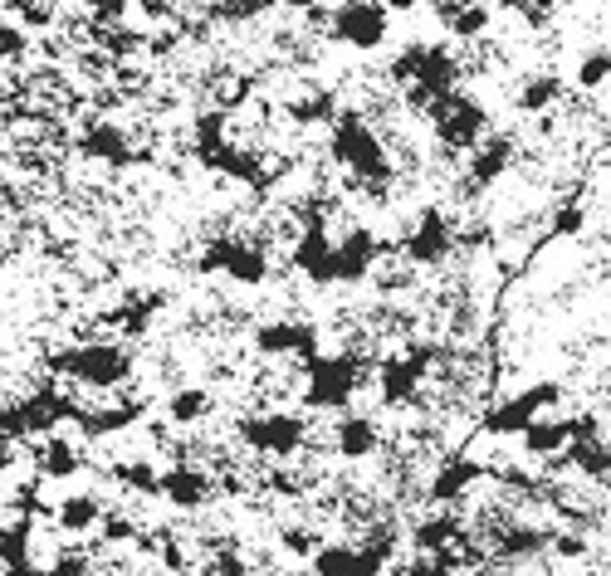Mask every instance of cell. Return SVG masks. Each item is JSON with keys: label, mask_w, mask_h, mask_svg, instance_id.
I'll use <instances>...</instances> for the list:
<instances>
[{"label": "cell", "mask_w": 611, "mask_h": 576, "mask_svg": "<svg viewBox=\"0 0 611 576\" xmlns=\"http://www.w3.org/2000/svg\"><path fill=\"white\" fill-rule=\"evenodd\" d=\"M328 152H333V162L348 171L358 186H387L391 176H397V162H391L382 132H377V122L362 113V108H342L338 122L328 128Z\"/></svg>", "instance_id": "obj_1"}, {"label": "cell", "mask_w": 611, "mask_h": 576, "mask_svg": "<svg viewBox=\"0 0 611 576\" xmlns=\"http://www.w3.org/2000/svg\"><path fill=\"white\" fill-rule=\"evenodd\" d=\"M132 366H138V357H132L128 342L118 337H89L79 342V347H64L49 357V372L69 376L79 391H118L128 386Z\"/></svg>", "instance_id": "obj_2"}, {"label": "cell", "mask_w": 611, "mask_h": 576, "mask_svg": "<svg viewBox=\"0 0 611 576\" xmlns=\"http://www.w3.org/2000/svg\"><path fill=\"white\" fill-rule=\"evenodd\" d=\"M367 366L358 352H323L318 362L303 366V406L309 411H348L358 396Z\"/></svg>", "instance_id": "obj_3"}, {"label": "cell", "mask_w": 611, "mask_h": 576, "mask_svg": "<svg viewBox=\"0 0 611 576\" xmlns=\"http://www.w3.org/2000/svg\"><path fill=\"white\" fill-rule=\"evenodd\" d=\"M236 435H240L244 449H254V455L289 464V459L303 455V445H309V421H303L299 411L274 406V411H260V415H244L236 425Z\"/></svg>", "instance_id": "obj_4"}, {"label": "cell", "mask_w": 611, "mask_h": 576, "mask_svg": "<svg viewBox=\"0 0 611 576\" xmlns=\"http://www.w3.org/2000/svg\"><path fill=\"white\" fill-rule=\"evenodd\" d=\"M425 122H431L435 142L445 146V152H464L470 156L474 146H480L489 138V108L480 103V98L470 93H450V98H435L431 108H425Z\"/></svg>", "instance_id": "obj_5"}, {"label": "cell", "mask_w": 611, "mask_h": 576, "mask_svg": "<svg viewBox=\"0 0 611 576\" xmlns=\"http://www.w3.org/2000/svg\"><path fill=\"white\" fill-rule=\"evenodd\" d=\"M250 342L264 362L309 366V362L323 357V327L309 323V317H264V323H254Z\"/></svg>", "instance_id": "obj_6"}, {"label": "cell", "mask_w": 611, "mask_h": 576, "mask_svg": "<svg viewBox=\"0 0 611 576\" xmlns=\"http://www.w3.org/2000/svg\"><path fill=\"white\" fill-rule=\"evenodd\" d=\"M201 269L230 279V284H240V289H260L269 279V250H264V240H254V235H216L201 250Z\"/></svg>", "instance_id": "obj_7"}, {"label": "cell", "mask_w": 611, "mask_h": 576, "mask_svg": "<svg viewBox=\"0 0 611 576\" xmlns=\"http://www.w3.org/2000/svg\"><path fill=\"white\" fill-rule=\"evenodd\" d=\"M440 352L435 347H401V352H387L382 362H377V396H382V406L401 411V406H415V396H421V382L431 376Z\"/></svg>", "instance_id": "obj_8"}, {"label": "cell", "mask_w": 611, "mask_h": 576, "mask_svg": "<svg viewBox=\"0 0 611 576\" xmlns=\"http://www.w3.org/2000/svg\"><path fill=\"white\" fill-rule=\"evenodd\" d=\"M391 34V10L377 6V0H348V6H333V20H328V40H338L342 49H358V54H377Z\"/></svg>", "instance_id": "obj_9"}, {"label": "cell", "mask_w": 611, "mask_h": 576, "mask_svg": "<svg viewBox=\"0 0 611 576\" xmlns=\"http://www.w3.org/2000/svg\"><path fill=\"white\" fill-rule=\"evenodd\" d=\"M313 576H387L391 572V537L367 543H323L313 553Z\"/></svg>", "instance_id": "obj_10"}, {"label": "cell", "mask_w": 611, "mask_h": 576, "mask_svg": "<svg viewBox=\"0 0 611 576\" xmlns=\"http://www.w3.org/2000/svg\"><path fill=\"white\" fill-rule=\"evenodd\" d=\"M401 254H407L411 269H440L455 254V225H450V215L440 205H425L415 215V225L407 230V240H401Z\"/></svg>", "instance_id": "obj_11"}, {"label": "cell", "mask_w": 611, "mask_h": 576, "mask_svg": "<svg viewBox=\"0 0 611 576\" xmlns=\"http://www.w3.org/2000/svg\"><path fill=\"white\" fill-rule=\"evenodd\" d=\"M289 264L299 269L309 284H338V240H333V230H328V220H309V225L293 230Z\"/></svg>", "instance_id": "obj_12"}, {"label": "cell", "mask_w": 611, "mask_h": 576, "mask_svg": "<svg viewBox=\"0 0 611 576\" xmlns=\"http://www.w3.org/2000/svg\"><path fill=\"white\" fill-rule=\"evenodd\" d=\"M83 162H98V166H128L132 162V132L122 128L118 118H89L73 138Z\"/></svg>", "instance_id": "obj_13"}, {"label": "cell", "mask_w": 611, "mask_h": 576, "mask_svg": "<svg viewBox=\"0 0 611 576\" xmlns=\"http://www.w3.org/2000/svg\"><path fill=\"white\" fill-rule=\"evenodd\" d=\"M480 474H484V464L480 459H470V455H445L431 469V479H425V504L431 508H450V504H460L464 494H470L474 484H480Z\"/></svg>", "instance_id": "obj_14"}, {"label": "cell", "mask_w": 611, "mask_h": 576, "mask_svg": "<svg viewBox=\"0 0 611 576\" xmlns=\"http://www.w3.org/2000/svg\"><path fill=\"white\" fill-rule=\"evenodd\" d=\"M553 533L558 528H538V523L509 513V518L494 528V557L499 562H533V557L553 553Z\"/></svg>", "instance_id": "obj_15"}, {"label": "cell", "mask_w": 611, "mask_h": 576, "mask_svg": "<svg viewBox=\"0 0 611 576\" xmlns=\"http://www.w3.org/2000/svg\"><path fill=\"white\" fill-rule=\"evenodd\" d=\"M211 494H216V479H211L206 464L177 459V464H167V469H162V498L171 508H181V513L206 508V504H211Z\"/></svg>", "instance_id": "obj_16"}, {"label": "cell", "mask_w": 611, "mask_h": 576, "mask_svg": "<svg viewBox=\"0 0 611 576\" xmlns=\"http://www.w3.org/2000/svg\"><path fill=\"white\" fill-rule=\"evenodd\" d=\"M142 411H147V401H128V396H118V401H103V406H83L79 411V421H73V431H79L83 439H113V435H128L132 425L142 421Z\"/></svg>", "instance_id": "obj_17"}, {"label": "cell", "mask_w": 611, "mask_h": 576, "mask_svg": "<svg viewBox=\"0 0 611 576\" xmlns=\"http://www.w3.org/2000/svg\"><path fill=\"white\" fill-rule=\"evenodd\" d=\"M538 415H543V406H538V391L529 386V391H519V396H499L494 406L480 415V431L489 439H519Z\"/></svg>", "instance_id": "obj_18"}, {"label": "cell", "mask_w": 611, "mask_h": 576, "mask_svg": "<svg viewBox=\"0 0 611 576\" xmlns=\"http://www.w3.org/2000/svg\"><path fill=\"white\" fill-rule=\"evenodd\" d=\"M411 547L415 557H445V553H464V518L460 513H421L411 523Z\"/></svg>", "instance_id": "obj_19"}, {"label": "cell", "mask_w": 611, "mask_h": 576, "mask_svg": "<svg viewBox=\"0 0 611 576\" xmlns=\"http://www.w3.org/2000/svg\"><path fill=\"white\" fill-rule=\"evenodd\" d=\"M377 260H382V240L377 230L352 225L348 235L338 240V284H367L377 274Z\"/></svg>", "instance_id": "obj_20"}, {"label": "cell", "mask_w": 611, "mask_h": 576, "mask_svg": "<svg viewBox=\"0 0 611 576\" xmlns=\"http://www.w3.org/2000/svg\"><path fill=\"white\" fill-rule=\"evenodd\" d=\"M513 138L509 132H489V138L474 146L470 156H464V186L470 191H484V186H494L499 176H509V166H513Z\"/></svg>", "instance_id": "obj_21"}, {"label": "cell", "mask_w": 611, "mask_h": 576, "mask_svg": "<svg viewBox=\"0 0 611 576\" xmlns=\"http://www.w3.org/2000/svg\"><path fill=\"white\" fill-rule=\"evenodd\" d=\"M572 439H578V431H572V415H538L529 431L519 435V449L529 459H568Z\"/></svg>", "instance_id": "obj_22"}, {"label": "cell", "mask_w": 611, "mask_h": 576, "mask_svg": "<svg viewBox=\"0 0 611 576\" xmlns=\"http://www.w3.org/2000/svg\"><path fill=\"white\" fill-rule=\"evenodd\" d=\"M333 449H338V459H348V464L372 459L377 449H382V425H377V415L348 411V415H342V421L333 425Z\"/></svg>", "instance_id": "obj_23"}, {"label": "cell", "mask_w": 611, "mask_h": 576, "mask_svg": "<svg viewBox=\"0 0 611 576\" xmlns=\"http://www.w3.org/2000/svg\"><path fill=\"white\" fill-rule=\"evenodd\" d=\"M30 459H34V479L40 484H59V479H73L79 474V445L69 435H49L40 445H30Z\"/></svg>", "instance_id": "obj_24"}, {"label": "cell", "mask_w": 611, "mask_h": 576, "mask_svg": "<svg viewBox=\"0 0 611 576\" xmlns=\"http://www.w3.org/2000/svg\"><path fill=\"white\" fill-rule=\"evenodd\" d=\"M435 20L445 24L450 40L474 44V40H484V34H489V24H494V10H489V6H474V0H440V6H435Z\"/></svg>", "instance_id": "obj_25"}, {"label": "cell", "mask_w": 611, "mask_h": 576, "mask_svg": "<svg viewBox=\"0 0 611 576\" xmlns=\"http://www.w3.org/2000/svg\"><path fill=\"white\" fill-rule=\"evenodd\" d=\"M568 98L558 73H529V79H519V89H513V108H519L523 118H548L553 108Z\"/></svg>", "instance_id": "obj_26"}, {"label": "cell", "mask_w": 611, "mask_h": 576, "mask_svg": "<svg viewBox=\"0 0 611 576\" xmlns=\"http://www.w3.org/2000/svg\"><path fill=\"white\" fill-rule=\"evenodd\" d=\"M103 518H108V508H103V498H98V494H69V498H59V504H54V523L69 537L98 533V528H103Z\"/></svg>", "instance_id": "obj_27"}, {"label": "cell", "mask_w": 611, "mask_h": 576, "mask_svg": "<svg viewBox=\"0 0 611 576\" xmlns=\"http://www.w3.org/2000/svg\"><path fill=\"white\" fill-rule=\"evenodd\" d=\"M162 411H167V421H171V425L191 431V425H206V421L216 415V396H211L206 386H177V391H167Z\"/></svg>", "instance_id": "obj_28"}, {"label": "cell", "mask_w": 611, "mask_h": 576, "mask_svg": "<svg viewBox=\"0 0 611 576\" xmlns=\"http://www.w3.org/2000/svg\"><path fill=\"white\" fill-rule=\"evenodd\" d=\"M284 113H289V122L293 128H318V122H328L333 128L338 122V93L333 89H323V83H313L309 93H299V98H284Z\"/></svg>", "instance_id": "obj_29"}, {"label": "cell", "mask_w": 611, "mask_h": 576, "mask_svg": "<svg viewBox=\"0 0 611 576\" xmlns=\"http://www.w3.org/2000/svg\"><path fill=\"white\" fill-rule=\"evenodd\" d=\"M582 93H602L611 83V44H587L582 59H578V73H572Z\"/></svg>", "instance_id": "obj_30"}, {"label": "cell", "mask_w": 611, "mask_h": 576, "mask_svg": "<svg viewBox=\"0 0 611 576\" xmlns=\"http://www.w3.org/2000/svg\"><path fill=\"white\" fill-rule=\"evenodd\" d=\"M226 132H230V113H226V108H211V113H201V118H196V128H191L196 152H201L206 162H216V156L230 146Z\"/></svg>", "instance_id": "obj_31"}, {"label": "cell", "mask_w": 611, "mask_h": 576, "mask_svg": "<svg viewBox=\"0 0 611 576\" xmlns=\"http://www.w3.org/2000/svg\"><path fill=\"white\" fill-rule=\"evenodd\" d=\"M568 464L582 474V479H611V445L607 435L602 439H578L568 449Z\"/></svg>", "instance_id": "obj_32"}, {"label": "cell", "mask_w": 611, "mask_h": 576, "mask_svg": "<svg viewBox=\"0 0 611 576\" xmlns=\"http://www.w3.org/2000/svg\"><path fill=\"white\" fill-rule=\"evenodd\" d=\"M152 313H157V299H128V303H118V309L108 313L103 323L118 327V333L132 342V337H142L147 327H152Z\"/></svg>", "instance_id": "obj_33"}, {"label": "cell", "mask_w": 611, "mask_h": 576, "mask_svg": "<svg viewBox=\"0 0 611 576\" xmlns=\"http://www.w3.org/2000/svg\"><path fill=\"white\" fill-rule=\"evenodd\" d=\"M113 479L142 498H162V469H157L152 459H122L113 469Z\"/></svg>", "instance_id": "obj_34"}, {"label": "cell", "mask_w": 611, "mask_h": 576, "mask_svg": "<svg viewBox=\"0 0 611 576\" xmlns=\"http://www.w3.org/2000/svg\"><path fill=\"white\" fill-rule=\"evenodd\" d=\"M582 230H587V211L578 201H562L553 211V220H548V235H553V240H578Z\"/></svg>", "instance_id": "obj_35"}, {"label": "cell", "mask_w": 611, "mask_h": 576, "mask_svg": "<svg viewBox=\"0 0 611 576\" xmlns=\"http://www.w3.org/2000/svg\"><path fill=\"white\" fill-rule=\"evenodd\" d=\"M372 284H377V293H407L411 284H415V269L411 264H387V269H377L372 274Z\"/></svg>", "instance_id": "obj_36"}, {"label": "cell", "mask_w": 611, "mask_h": 576, "mask_svg": "<svg viewBox=\"0 0 611 576\" xmlns=\"http://www.w3.org/2000/svg\"><path fill=\"white\" fill-rule=\"evenodd\" d=\"M98 537H103L108 547H122V543H132V537H138V523H132V513H113V508H108V518H103V528H98Z\"/></svg>", "instance_id": "obj_37"}, {"label": "cell", "mask_w": 611, "mask_h": 576, "mask_svg": "<svg viewBox=\"0 0 611 576\" xmlns=\"http://www.w3.org/2000/svg\"><path fill=\"white\" fill-rule=\"evenodd\" d=\"M279 543H284V553H289V557H309V562H313L318 547H323L313 528H284V533H279Z\"/></svg>", "instance_id": "obj_38"}, {"label": "cell", "mask_w": 611, "mask_h": 576, "mask_svg": "<svg viewBox=\"0 0 611 576\" xmlns=\"http://www.w3.org/2000/svg\"><path fill=\"white\" fill-rule=\"evenodd\" d=\"M0 54H6V59H24V54H30V34H24V24L6 20V30H0Z\"/></svg>", "instance_id": "obj_39"}, {"label": "cell", "mask_w": 611, "mask_h": 576, "mask_svg": "<svg viewBox=\"0 0 611 576\" xmlns=\"http://www.w3.org/2000/svg\"><path fill=\"white\" fill-rule=\"evenodd\" d=\"M553 557H562V562H578V557H587V537H582V533L558 528V533H553Z\"/></svg>", "instance_id": "obj_40"}, {"label": "cell", "mask_w": 611, "mask_h": 576, "mask_svg": "<svg viewBox=\"0 0 611 576\" xmlns=\"http://www.w3.org/2000/svg\"><path fill=\"white\" fill-rule=\"evenodd\" d=\"M387 576H435V557H407V562H391Z\"/></svg>", "instance_id": "obj_41"}, {"label": "cell", "mask_w": 611, "mask_h": 576, "mask_svg": "<svg viewBox=\"0 0 611 576\" xmlns=\"http://www.w3.org/2000/svg\"><path fill=\"white\" fill-rule=\"evenodd\" d=\"M157 557H162V567H171V572H191L187 547H181V543H171V537H167L162 547H157Z\"/></svg>", "instance_id": "obj_42"}, {"label": "cell", "mask_w": 611, "mask_h": 576, "mask_svg": "<svg viewBox=\"0 0 611 576\" xmlns=\"http://www.w3.org/2000/svg\"><path fill=\"white\" fill-rule=\"evenodd\" d=\"M602 166H607V171H611V146H607V156H602Z\"/></svg>", "instance_id": "obj_43"}, {"label": "cell", "mask_w": 611, "mask_h": 576, "mask_svg": "<svg viewBox=\"0 0 611 576\" xmlns=\"http://www.w3.org/2000/svg\"><path fill=\"white\" fill-rule=\"evenodd\" d=\"M93 576H122V572H93Z\"/></svg>", "instance_id": "obj_44"}, {"label": "cell", "mask_w": 611, "mask_h": 576, "mask_svg": "<svg viewBox=\"0 0 611 576\" xmlns=\"http://www.w3.org/2000/svg\"><path fill=\"white\" fill-rule=\"evenodd\" d=\"M607 415H611V396H607Z\"/></svg>", "instance_id": "obj_45"}]
</instances>
